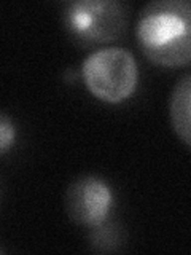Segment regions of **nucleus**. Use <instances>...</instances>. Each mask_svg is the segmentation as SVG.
<instances>
[{
    "mask_svg": "<svg viewBox=\"0 0 191 255\" xmlns=\"http://www.w3.org/2000/svg\"><path fill=\"white\" fill-rule=\"evenodd\" d=\"M137 45L156 66L191 64V0H153L139 13Z\"/></svg>",
    "mask_w": 191,
    "mask_h": 255,
    "instance_id": "obj_1",
    "label": "nucleus"
},
{
    "mask_svg": "<svg viewBox=\"0 0 191 255\" xmlns=\"http://www.w3.org/2000/svg\"><path fill=\"white\" fill-rule=\"evenodd\" d=\"M82 77L86 88L97 99L118 104L135 91L139 69L131 51L110 46L86 56L82 64Z\"/></svg>",
    "mask_w": 191,
    "mask_h": 255,
    "instance_id": "obj_2",
    "label": "nucleus"
},
{
    "mask_svg": "<svg viewBox=\"0 0 191 255\" xmlns=\"http://www.w3.org/2000/svg\"><path fill=\"white\" fill-rule=\"evenodd\" d=\"M64 206L72 222L96 228L108 219L113 207V191L100 175H80L69 185Z\"/></svg>",
    "mask_w": 191,
    "mask_h": 255,
    "instance_id": "obj_4",
    "label": "nucleus"
},
{
    "mask_svg": "<svg viewBox=\"0 0 191 255\" xmlns=\"http://www.w3.org/2000/svg\"><path fill=\"white\" fill-rule=\"evenodd\" d=\"M129 13L119 0H72L62 8V24L78 43L97 45L119 38Z\"/></svg>",
    "mask_w": 191,
    "mask_h": 255,
    "instance_id": "obj_3",
    "label": "nucleus"
},
{
    "mask_svg": "<svg viewBox=\"0 0 191 255\" xmlns=\"http://www.w3.org/2000/svg\"><path fill=\"white\" fill-rule=\"evenodd\" d=\"M93 246L97 247L99 251H110L115 249V246L118 243V231L113 230V225L108 223H102V225L94 228V233L91 236Z\"/></svg>",
    "mask_w": 191,
    "mask_h": 255,
    "instance_id": "obj_6",
    "label": "nucleus"
},
{
    "mask_svg": "<svg viewBox=\"0 0 191 255\" xmlns=\"http://www.w3.org/2000/svg\"><path fill=\"white\" fill-rule=\"evenodd\" d=\"M171 123L175 134L191 147V74L175 83L169 102Z\"/></svg>",
    "mask_w": 191,
    "mask_h": 255,
    "instance_id": "obj_5",
    "label": "nucleus"
},
{
    "mask_svg": "<svg viewBox=\"0 0 191 255\" xmlns=\"http://www.w3.org/2000/svg\"><path fill=\"white\" fill-rule=\"evenodd\" d=\"M14 137H16L14 123L3 112V114L0 115V151H2V155H5L6 150L10 148V145H13Z\"/></svg>",
    "mask_w": 191,
    "mask_h": 255,
    "instance_id": "obj_7",
    "label": "nucleus"
}]
</instances>
